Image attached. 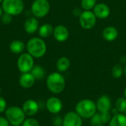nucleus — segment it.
<instances>
[{
    "label": "nucleus",
    "instance_id": "1",
    "mask_svg": "<svg viewBox=\"0 0 126 126\" xmlns=\"http://www.w3.org/2000/svg\"><path fill=\"white\" fill-rule=\"evenodd\" d=\"M47 87L49 91L55 94H61L65 89L66 80L63 75L59 72L50 73L46 80Z\"/></svg>",
    "mask_w": 126,
    "mask_h": 126
},
{
    "label": "nucleus",
    "instance_id": "2",
    "mask_svg": "<svg viewBox=\"0 0 126 126\" xmlns=\"http://www.w3.org/2000/svg\"><path fill=\"white\" fill-rule=\"evenodd\" d=\"M75 111L83 119H91L97 111L96 103L90 99H83L75 106Z\"/></svg>",
    "mask_w": 126,
    "mask_h": 126
},
{
    "label": "nucleus",
    "instance_id": "3",
    "mask_svg": "<svg viewBox=\"0 0 126 126\" xmlns=\"http://www.w3.org/2000/svg\"><path fill=\"white\" fill-rule=\"evenodd\" d=\"M27 52L33 58H39L43 57L47 52V44L41 38L34 37L30 38L27 44Z\"/></svg>",
    "mask_w": 126,
    "mask_h": 126
},
{
    "label": "nucleus",
    "instance_id": "4",
    "mask_svg": "<svg viewBox=\"0 0 126 126\" xmlns=\"http://www.w3.org/2000/svg\"><path fill=\"white\" fill-rule=\"evenodd\" d=\"M5 117L11 126H21L25 120V114L22 108L18 106H10L7 108Z\"/></svg>",
    "mask_w": 126,
    "mask_h": 126
},
{
    "label": "nucleus",
    "instance_id": "5",
    "mask_svg": "<svg viewBox=\"0 0 126 126\" xmlns=\"http://www.w3.org/2000/svg\"><path fill=\"white\" fill-rule=\"evenodd\" d=\"M1 8L4 13L11 16H17L23 12L24 4L22 0H3Z\"/></svg>",
    "mask_w": 126,
    "mask_h": 126
},
{
    "label": "nucleus",
    "instance_id": "6",
    "mask_svg": "<svg viewBox=\"0 0 126 126\" xmlns=\"http://www.w3.org/2000/svg\"><path fill=\"white\" fill-rule=\"evenodd\" d=\"M50 10V4L48 0H35L31 5L32 14L35 18H44Z\"/></svg>",
    "mask_w": 126,
    "mask_h": 126
},
{
    "label": "nucleus",
    "instance_id": "7",
    "mask_svg": "<svg viewBox=\"0 0 126 126\" xmlns=\"http://www.w3.org/2000/svg\"><path fill=\"white\" fill-rule=\"evenodd\" d=\"M97 23V17L92 10H83L79 16V24L84 30L92 29Z\"/></svg>",
    "mask_w": 126,
    "mask_h": 126
},
{
    "label": "nucleus",
    "instance_id": "8",
    "mask_svg": "<svg viewBox=\"0 0 126 126\" xmlns=\"http://www.w3.org/2000/svg\"><path fill=\"white\" fill-rule=\"evenodd\" d=\"M34 65V58L28 52L21 53L17 60V67L21 73L30 72Z\"/></svg>",
    "mask_w": 126,
    "mask_h": 126
},
{
    "label": "nucleus",
    "instance_id": "9",
    "mask_svg": "<svg viewBox=\"0 0 126 126\" xmlns=\"http://www.w3.org/2000/svg\"><path fill=\"white\" fill-rule=\"evenodd\" d=\"M62 126H83V118L75 111H69L63 117Z\"/></svg>",
    "mask_w": 126,
    "mask_h": 126
},
{
    "label": "nucleus",
    "instance_id": "10",
    "mask_svg": "<svg viewBox=\"0 0 126 126\" xmlns=\"http://www.w3.org/2000/svg\"><path fill=\"white\" fill-rule=\"evenodd\" d=\"M46 108L47 111L52 114H59L63 109L62 101L56 97H51L46 102Z\"/></svg>",
    "mask_w": 126,
    "mask_h": 126
},
{
    "label": "nucleus",
    "instance_id": "11",
    "mask_svg": "<svg viewBox=\"0 0 126 126\" xmlns=\"http://www.w3.org/2000/svg\"><path fill=\"white\" fill-rule=\"evenodd\" d=\"M97 109L99 113L109 112L112 109V102L111 98L106 94L101 95L98 97L96 102Z\"/></svg>",
    "mask_w": 126,
    "mask_h": 126
},
{
    "label": "nucleus",
    "instance_id": "12",
    "mask_svg": "<svg viewBox=\"0 0 126 126\" xmlns=\"http://www.w3.org/2000/svg\"><path fill=\"white\" fill-rule=\"evenodd\" d=\"M21 108L26 116L32 117L38 113L39 110V105L35 100L29 99L23 103Z\"/></svg>",
    "mask_w": 126,
    "mask_h": 126
},
{
    "label": "nucleus",
    "instance_id": "13",
    "mask_svg": "<svg viewBox=\"0 0 126 126\" xmlns=\"http://www.w3.org/2000/svg\"><path fill=\"white\" fill-rule=\"evenodd\" d=\"M54 38L58 42H65L69 36V32L68 28L62 24L57 25L54 27L53 34Z\"/></svg>",
    "mask_w": 126,
    "mask_h": 126
},
{
    "label": "nucleus",
    "instance_id": "14",
    "mask_svg": "<svg viewBox=\"0 0 126 126\" xmlns=\"http://www.w3.org/2000/svg\"><path fill=\"white\" fill-rule=\"evenodd\" d=\"M93 12L99 19L107 18L111 13V9L108 4L106 3H97V4L93 8Z\"/></svg>",
    "mask_w": 126,
    "mask_h": 126
},
{
    "label": "nucleus",
    "instance_id": "15",
    "mask_svg": "<svg viewBox=\"0 0 126 126\" xmlns=\"http://www.w3.org/2000/svg\"><path fill=\"white\" fill-rule=\"evenodd\" d=\"M24 28L28 34H33L39 29V22L35 17H30L26 19L24 24Z\"/></svg>",
    "mask_w": 126,
    "mask_h": 126
},
{
    "label": "nucleus",
    "instance_id": "16",
    "mask_svg": "<svg viewBox=\"0 0 126 126\" xmlns=\"http://www.w3.org/2000/svg\"><path fill=\"white\" fill-rule=\"evenodd\" d=\"M102 35L104 40H106V41L111 42L117 38L119 35V32L116 27L113 26H109L104 28L102 32Z\"/></svg>",
    "mask_w": 126,
    "mask_h": 126
},
{
    "label": "nucleus",
    "instance_id": "17",
    "mask_svg": "<svg viewBox=\"0 0 126 126\" xmlns=\"http://www.w3.org/2000/svg\"><path fill=\"white\" fill-rule=\"evenodd\" d=\"M35 79L30 72L22 73L19 78V84L24 89H30L35 84Z\"/></svg>",
    "mask_w": 126,
    "mask_h": 126
},
{
    "label": "nucleus",
    "instance_id": "18",
    "mask_svg": "<svg viewBox=\"0 0 126 126\" xmlns=\"http://www.w3.org/2000/svg\"><path fill=\"white\" fill-rule=\"evenodd\" d=\"M109 126H126V115L123 113H117L112 115L109 123Z\"/></svg>",
    "mask_w": 126,
    "mask_h": 126
},
{
    "label": "nucleus",
    "instance_id": "19",
    "mask_svg": "<svg viewBox=\"0 0 126 126\" xmlns=\"http://www.w3.org/2000/svg\"><path fill=\"white\" fill-rule=\"evenodd\" d=\"M26 45L21 40H13L9 45L10 50L14 54H21L25 49Z\"/></svg>",
    "mask_w": 126,
    "mask_h": 126
},
{
    "label": "nucleus",
    "instance_id": "20",
    "mask_svg": "<svg viewBox=\"0 0 126 126\" xmlns=\"http://www.w3.org/2000/svg\"><path fill=\"white\" fill-rule=\"evenodd\" d=\"M71 63L67 57L63 56L58 59L56 62V68L58 71L61 73L66 72L70 67Z\"/></svg>",
    "mask_w": 126,
    "mask_h": 126
},
{
    "label": "nucleus",
    "instance_id": "21",
    "mask_svg": "<svg viewBox=\"0 0 126 126\" xmlns=\"http://www.w3.org/2000/svg\"><path fill=\"white\" fill-rule=\"evenodd\" d=\"M53 30H54V27L50 24L46 23V24H42L41 27H39V29L38 31L41 38H47L52 35Z\"/></svg>",
    "mask_w": 126,
    "mask_h": 126
},
{
    "label": "nucleus",
    "instance_id": "22",
    "mask_svg": "<svg viewBox=\"0 0 126 126\" xmlns=\"http://www.w3.org/2000/svg\"><path fill=\"white\" fill-rule=\"evenodd\" d=\"M30 73L33 75L35 80H41L45 77L46 72L44 68L41 65H34L30 71Z\"/></svg>",
    "mask_w": 126,
    "mask_h": 126
},
{
    "label": "nucleus",
    "instance_id": "23",
    "mask_svg": "<svg viewBox=\"0 0 126 126\" xmlns=\"http://www.w3.org/2000/svg\"><path fill=\"white\" fill-rule=\"evenodd\" d=\"M119 113L125 114L126 111V99L124 97H118L115 102L114 107Z\"/></svg>",
    "mask_w": 126,
    "mask_h": 126
},
{
    "label": "nucleus",
    "instance_id": "24",
    "mask_svg": "<svg viewBox=\"0 0 126 126\" xmlns=\"http://www.w3.org/2000/svg\"><path fill=\"white\" fill-rule=\"evenodd\" d=\"M124 75V69L121 64H116L112 67L111 75L114 78H120Z\"/></svg>",
    "mask_w": 126,
    "mask_h": 126
},
{
    "label": "nucleus",
    "instance_id": "25",
    "mask_svg": "<svg viewBox=\"0 0 126 126\" xmlns=\"http://www.w3.org/2000/svg\"><path fill=\"white\" fill-rule=\"evenodd\" d=\"M80 4L83 10H92L97 4V0H81Z\"/></svg>",
    "mask_w": 126,
    "mask_h": 126
},
{
    "label": "nucleus",
    "instance_id": "26",
    "mask_svg": "<svg viewBox=\"0 0 126 126\" xmlns=\"http://www.w3.org/2000/svg\"><path fill=\"white\" fill-rule=\"evenodd\" d=\"M90 124L92 126H104L105 124L101 118L100 114L97 112L91 119H90Z\"/></svg>",
    "mask_w": 126,
    "mask_h": 126
},
{
    "label": "nucleus",
    "instance_id": "27",
    "mask_svg": "<svg viewBox=\"0 0 126 126\" xmlns=\"http://www.w3.org/2000/svg\"><path fill=\"white\" fill-rule=\"evenodd\" d=\"M21 126H40L38 121L32 117H29L27 119H25Z\"/></svg>",
    "mask_w": 126,
    "mask_h": 126
},
{
    "label": "nucleus",
    "instance_id": "28",
    "mask_svg": "<svg viewBox=\"0 0 126 126\" xmlns=\"http://www.w3.org/2000/svg\"><path fill=\"white\" fill-rule=\"evenodd\" d=\"M101 118L104 123V124H109V123L110 122L111 117H112V114L111 111L109 112H104V113H100Z\"/></svg>",
    "mask_w": 126,
    "mask_h": 126
},
{
    "label": "nucleus",
    "instance_id": "29",
    "mask_svg": "<svg viewBox=\"0 0 126 126\" xmlns=\"http://www.w3.org/2000/svg\"><path fill=\"white\" fill-rule=\"evenodd\" d=\"M12 16H11V15H10V14H8V13H3L2 16H1V21H2V23H3L4 24H9L11 23V21H12V20H13Z\"/></svg>",
    "mask_w": 126,
    "mask_h": 126
},
{
    "label": "nucleus",
    "instance_id": "30",
    "mask_svg": "<svg viewBox=\"0 0 126 126\" xmlns=\"http://www.w3.org/2000/svg\"><path fill=\"white\" fill-rule=\"evenodd\" d=\"M52 125L54 126H63V117L60 116H55L52 119Z\"/></svg>",
    "mask_w": 126,
    "mask_h": 126
},
{
    "label": "nucleus",
    "instance_id": "31",
    "mask_svg": "<svg viewBox=\"0 0 126 126\" xmlns=\"http://www.w3.org/2000/svg\"><path fill=\"white\" fill-rule=\"evenodd\" d=\"M7 109V101L4 98L0 96V114L3 113Z\"/></svg>",
    "mask_w": 126,
    "mask_h": 126
},
{
    "label": "nucleus",
    "instance_id": "32",
    "mask_svg": "<svg viewBox=\"0 0 126 126\" xmlns=\"http://www.w3.org/2000/svg\"><path fill=\"white\" fill-rule=\"evenodd\" d=\"M10 123L5 117L0 116V126H10Z\"/></svg>",
    "mask_w": 126,
    "mask_h": 126
},
{
    "label": "nucleus",
    "instance_id": "33",
    "mask_svg": "<svg viewBox=\"0 0 126 126\" xmlns=\"http://www.w3.org/2000/svg\"><path fill=\"white\" fill-rule=\"evenodd\" d=\"M3 10H2V8H1V7H0V18L1 17V16H2V14H3Z\"/></svg>",
    "mask_w": 126,
    "mask_h": 126
},
{
    "label": "nucleus",
    "instance_id": "34",
    "mask_svg": "<svg viewBox=\"0 0 126 126\" xmlns=\"http://www.w3.org/2000/svg\"><path fill=\"white\" fill-rule=\"evenodd\" d=\"M123 97H125L126 99V87L125 88V89H124V92H123Z\"/></svg>",
    "mask_w": 126,
    "mask_h": 126
},
{
    "label": "nucleus",
    "instance_id": "35",
    "mask_svg": "<svg viewBox=\"0 0 126 126\" xmlns=\"http://www.w3.org/2000/svg\"><path fill=\"white\" fill-rule=\"evenodd\" d=\"M123 69H124V75L126 77V64L125 65V66L123 67Z\"/></svg>",
    "mask_w": 126,
    "mask_h": 126
},
{
    "label": "nucleus",
    "instance_id": "36",
    "mask_svg": "<svg viewBox=\"0 0 126 126\" xmlns=\"http://www.w3.org/2000/svg\"><path fill=\"white\" fill-rule=\"evenodd\" d=\"M2 1H3V0H0V3H1V2H2Z\"/></svg>",
    "mask_w": 126,
    "mask_h": 126
},
{
    "label": "nucleus",
    "instance_id": "37",
    "mask_svg": "<svg viewBox=\"0 0 126 126\" xmlns=\"http://www.w3.org/2000/svg\"></svg>",
    "mask_w": 126,
    "mask_h": 126
},
{
    "label": "nucleus",
    "instance_id": "38",
    "mask_svg": "<svg viewBox=\"0 0 126 126\" xmlns=\"http://www.w3.org/2000/svg\"><path fill=\"white\" fill-rule=\"evenodd\" d=\"M0 94H1V88H0Z\"/></svg>",
    "mask_w": 126,
    "mask_h": 126
},
{
    "label": "nucleus",
    "instance_id": "39",
    "mask_svg": "<svg viewBox=\"0 0 126 126\" xmlns=\"http://www.w3.org/2000/svg\"><path fill=\"white\" fill-rule=\"evenodd\" d=\"M125 114H126V113H125Z\"/></svg>",
    "mask_w": 126,
    "mask_h": 126
}]
</instances>
